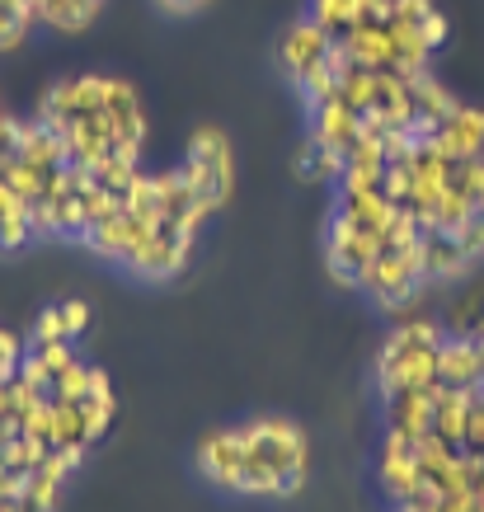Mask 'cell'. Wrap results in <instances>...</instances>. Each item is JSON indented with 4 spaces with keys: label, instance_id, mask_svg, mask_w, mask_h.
Segmentation results:
<instances>
[{
    "label": "cell",
    "instance_id": "1",
    "mask_svg": "<svg viewBox=\"0 0 484 512\" xmlns=\"http://www.w3.org/2000/svg\"><path fill=\"white\" fill-rule=\"evenodd\" d=\"M245 437V470H240V494L259 498H287L297 494L311 466V447L292 419L264 414V419L240 423Z\"/></svg>",
    "mask_w": 484,
    "mask_h": 512
},
{
    "label": "cell",
    "instance_id": "2",
    "mask_svg": "<svg viewBox=\"0 0 484 512\" xmlns=\"http://www.w3.org/2000/svg\"><path fill=\"white\" fill-rule=\"evenodd\" d=\"M447 339V325L438 315H409L400 311V325L376 353V386L391 390H433L438 386V343Z\"/></svg>",
    "mask_w": 484,
    "mask_h": 512
},
{
    "label": "cell",
    "instance_id": "3",
    "mask_svg": "<svg viewBox=\"0 0 484 512\" xmlns=\"http://www.w3.org/2000/svg\"><path fill=\"white\" fill-rule=\"evenodd\" d=\"M179 174L193 184L198 198H207L212 207H221L235 188V156H231L226 132H221V127H198L184 146V165H179Z\"/></svg>",
    "mask_w": 484,
    "mask_h": 512
},
{
    "label": "cell",
    "instance_id": "4",
    "mask_svg": "<svg viewBox=\"0 0 484 512\" xmlns=\"http://www.w3.org/2000/svg\"><path fill=\"white\" fill-rule=\"evenodd\" d=\"M193 240H198V235L179 231V226H156V231L146 235V245L132 254L127 268L146 282H170V278H179L188 268V259H193Z\"/></svg>",
    "mask_w": 484,
    "mask_h": 512
},
{
    "label": "cell",
    "instance_id": "5",
    "mask_svg": "<svg viewBox=\"0 0 484 512\" xmlns=\"http://www.w3.org/2000/svg\"><path fill=\"white\" fill-rule=\"evenodd\" d=\"M311 137L320 146H329V151H339V156H353L362 146V113L334 90L325 104L311 109Z\"/></svg>",
    "mask_w": 484,
    "mask_h": 512
},
{
    "label": "cell",
    "instance_id": "6",
    "mask_svg": "<svg viewBox=\"0 0 484 512\" xmlns=\"http://www.w3.org/2000/svg\"><path fill=\"white\" fill-rule=\"evenodd\" d=\"M438 386H484V334H447L438 343Z\"/></svg>",
    "mask_w": 484,
    "mask_h": 512
},
{
    "label": "cell",
    "instance_id": "7",
    "mask_svg": "<svg viewBox=\"0 0 484 512\" xmlns=\"http://www.w3.org/2000/svg\"><path fill=\"white\" fill-rule=\"evenodd\" d=\"M198 470H203L207 484H217L226 494H240V470H245V437H240V428L207 433L203 447H198Z\"/></svg>",
    "mask_w": 484,
    "mask_h": 512
},
{
    "label": "cell",
    "instance_id": "8",
    "mask_svg": "<svg viewBox=\"0 0 484 512\" xmlns=\"http://www.w3.org/2000/svg\"><path fill=\"white\" fill-rule=\"evenodd\" d=\"M428 141H433L447 160H484V109L456 104V109L433 127Z\"/></svg>",
    "mask_w": 484,
    "mask_h": 512
},
{
    "label": "cell",
    "instance_id": "9",
    "mask_svg": "<svg viewBox=\"0 0 484 512\" xmlns=\"http://www.w3.org/2000/svg\"><path fill=\"white\" fill-rule=\"evenodd\" d=\"M386 433H400L419 447L433 433V390H391L386 395Z\"/></svg>",
    "mask_w": 484,
    "mask_h": 512
},
{
    "label": "cell",
    "instance_id": "10",
    "mask_svg": "<svg viewBox=\"0 0 484 512\" xmlns=\"http://www.w3.org/2000/svg\"><path fill=\"white\" fill-rule=\"evenodd\" d=\"M419 259H423V278L428 287L433 282H456L461 273H470V254L461 249L456 235H442V231H423V245H419Z\"/></svg>",
    "mask_w": 484,
    "mask_h": 512
},
{
    "label": "cell",
    "instance_id": "11",
    "mask_svg": "<svg viewBox=\"0 0 484 512\" xmlns=\"http://www.w3.org/2000/svg\"><path fill=\"white\" fill-rule=\"evenodd\" d=\"M386 24L405 33H419L428 47L447 43V15H442L433 0H391V19Z\"/></svg>",
    "mask_w": 484,
    "mask_h": 512
},
{
    "label": "cell",
    "instance_id": "12",
    "mask_svg": "<svg viewBox=\"0 0 484 512\" xmlns=\"http://www.w3.org/2000/svg\"><path fill=\"white\" fill-rule=\"evenodd\" d=\"M466 419H470V390L433 386V433L447 447L466 451Z\"/></svg>",
    "mask_w": 484,
    "mask_h": 512
},
{
    "label": "cell",
    "instance_id": "13",
    "mask_svg": "<svg viewBox=\"0 0 484 512\" xmlns=\"http://www.w3.org/2000/svg\"><path fill=\"white\" fill-rule=\"evenodd\" d=\"M367 5L372 0H311V19L329 38H348L367 19Z\"/></svg>",
    "mask_w": 484,
    "mask_h": 512
},
{
    "label": "cell",
    "instance_id": "14",
    "mask_svg": "<svg viewBox=\"0 0 484 512\" xmlns=\"http://www.w3.org/2000/svg\"><path fill=\"white\" fill-rule=\"evenodd\" d=\"M29 240H33L29 202L19 198L15 188L0 184V249H24Z\"/></svg>",
    "mask_w": 484,
    "mask_h": 512
},
{
    "label": "cell",
    "instance_id": "15",
    "mask_svg": "<svg viewBox=\"0 0 484 512\" xmlns=\"http://www.w3.org/2000/svg\"><path fill=\"white\" fill-rule=\"evenodd\" d=\"M52 433H57V447H90L94 437H90V419H85V404L52 395Z\"/></svg>",
    "mask_w": 484,
    "mask_h": 512
},
{
    "label": "cell",
    "instance_id": "16",
    "mask_svg": "<svg viewBox=\"0 0 484 512\" xmlns=\"http://www.w3.org/2000/svg\"><path fill=\"white\" fill-rule=\"evenodd\" d=\"M33 24H43L33 0H0V52H15L33 33Z\"/></svg>",
    "mask_w": 484,
    "mask_h": 512
},
{
    "label": "cell",
    "instance_id": "17",
    "mask_svg": "<svg viewBox=\"0 0 484 512\" xmlns=\"http://www.w3.org/2000/svg\"><path fill=\"white\" fill-rule=\"evenodd\" d=\"M301 174H306L311 184H339V174H344V156H339V151H329V146H320L315 137H306V146H301Z\"/></svg>",
    "mask_w": 484,
    "mask_h": 512
},
{
    "label": "cell",
    "instance_id": "18",
    "mask_svg": "<svg viewBox=\"0 0 484 512\" xmlns=\"http://www.w3.org/2000/svg\"><path fill=\"white\" fill-rule=\"evenodd\" d=\"M43 456H47V447H38V442H29V437L19 433L0 447V466L15 470V475H33V470L43 466Z\"/></svg>",
    "mask_w": 484,
    "mask_h": 512
},
{
    "label": "cell",
    "instance_id": "19",
    "mask_svg": "<svg viewBox=\"0 0 484 512\" xmlns=\"http://www.w3.org/2000/svg\"><path fill=\"white\" fill-rule=\"evenodd\" d=\"M47 343H76L71 334H66L62 306H47V311L33 320V343H29V348H47Z\"/></svg>",
    "mask_w": 484,
    "mask_h": 512
},
{
    "label": "cell",
    "instance_id": "20",
    "mask_svg": "<svg viewBox=\"0 0 484 512\" xmlns=\"http://www.w3.org/2000/svg\"><path fill=\"white\" fill-rule=\"evenodd\" d=\"M466 451L484 456V386L470 390V419H466Z\"/></svg>",
    "mask_w": 484,
    "mask_h": 512
},
{
    "label": "cell",
    "instance_id": "21",
    "mask_svg": "<svg viewBox=\"0 0 484 512\" xmlns=\"http://www.w3.org/2000/svg\"><path fill=\"white\" fill-rule=\"evenodd\" d=\"M62 320H66V334H71V339H80V334L90 329V306L71 296V301H62Z\"/></svg>",
    "mask_w": 484,
    "mask_h": 512
},
{
    "label": "cell",
    "instance_id": "22",
    "mask_svg": "<svg viewBox=\"0 0 484 512\" xmlns=\"http://www.w3.org/2000/svg\"><path fill=\"white\" fill-rule=\"evenodd\" d=\"M15 127H19V118H10V113L0 109V160L15 156Z\"/></svg>",
    "mask_w": 484,
    "mask_h": 512
},
{
    "label": "cell",
    "instance_id": "23",
    "mask_svg": "<svg viewBox=\"0 0 484 512\" xmlns=\"http://www.w3.org/2000/svg\"><path fill=\"white\" fill-rule=\"evenodd\" d=\"M165 15H193V10H203L207 0H156Z\"/></svg>",
    "mask_w": 484,
    "mask_h": 512
},
{
    "label": "cell",
    "instance_id": "24",
    "mask_svg": "<svg viewBox=\"0 0 484 512\" xmlns=\"http://www.w3.org/2000/svg\"><path fill=\"white\" fill-rule=\"evenodd\" d=\"M0 419H10V381H0Z\"/></svg>",
    "mask_w": 484,
    "mask_h": 512
},
{
    "label": "cell",
    "instance_id": "25",
    "mask_svg": "<svg viewBox=\"0 0 484 512\" xmlns=\"http://www.w3.org/2000/svg\"><path fill=\"white\" fill-rule=\"evenodd\" d=\"M0 512H24V508H19V498H0Z\"/></svg>",
    "mask_w": 484,
    "mask_h": 512
}]
</instances>
